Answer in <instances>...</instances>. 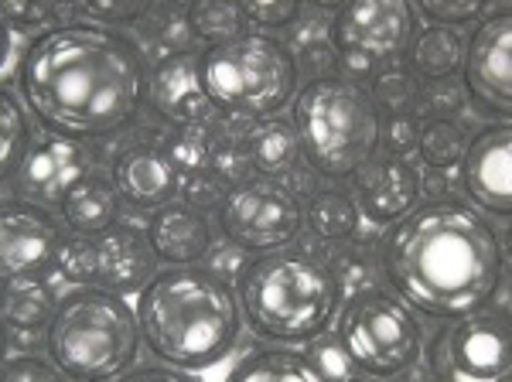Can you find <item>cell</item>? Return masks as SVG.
Returning <instances> with one entry per match:
<instances>
[{
	"instance_id": "cell-5",
	"label": "cell",
	"mask_w": 512,
	"mask_h": 382,
	"mask_svg": "<svg viewBox=\"0 0 512 382\" xmlns=\"http://www.w3.org/2000/svg\"><path fill=\"white\" fill-rule=\"evenodd\" d=\"M294 130L301 157L328 181H349L383 147L376 96L349 76H315L294 96Z\"/></svg>"
},
{
	"instance_id": "cell-27",
	"label": "cell",
	"mask_w": 512,
	"mask_h": 382,
	"mask_svg": "<svg viewBox=\"0 0 512 382\" xmlns=\"http://www.w3.org/2000/svg\"><path fill=\"white\" fill-rule=\"evenodd\" d=\"M468 144H472V134H468L458 120H451V116H431V120L420 123L414 151L424 168L454 171V168H461V161H465Z\"/></svg>"
},
{
	"instance_id": "cell-28",
	"label": "cell",
	"mask_w": 512,
	"mask_h": 382,
	"mask_svg": "<svg viewBox=\"0 0 512 382\" xmlns=\"http://www.w3.org/2000/svg\"><path fill=\"white\" fill-rule=\"evenodd\" d=\"M359 205L342 188H321L304 205V226L325 243H345L359 229Z\"/></svg>"
},
{
	"instance_id": "cell-1",
	"label": "cell",
	"mask_w": 512,
	"mask_h": 382,
	"mask_svg": "<svg viewBox=\"0 0 512 382\" xmlns=\"http://www.w3.org/2000/svg\"><path fill=\"white\" fill-rule=\"evenodd\" d=\"M144 52L120 28L65 21L38 31L18 62V96L48 134L93 140L127 130L147 106Z\"/></svg>"
},
{
	"instance_id": "cell-44",
	"label": "cell",
	"mask_w": 512,
	"mask_h": 382,
	"mask_svg": "<svg viewBox=\"0 0 512 382\" xmlns=\"http://www.w3.org/2000/svg\"><path fill=\"white\" fill-rule=\"evenodd\" d=\"M495 382H512V372H506V376H499V379H495Z\"/></svg>"
},
{
	"instance_id": "cell-9",
	"label": "cell",
	"mask_w": 512,
	"mask_h": 382,
	"mask_svg": "<svg viewBox=\"0 0 512 382\" xmlns=\"http://www.w3.org/2000/svg\"><path fill=\"white\" fill-rule=\"evenodd\" d=\"M219 222L239 253L263 256L291 249L301 239L304 205L284 181L253 174L226 191L219 205Z\"/></svg>"
},
{
	"instance_id": "cell-36",
	"label": "cell",
	"mask_w": 512,
	"mask_h": 382,
	"mask_svg": "<svg viewBox=\"0 0 512 382\" xmlns=\"http://www.w3.org/2000/svg\"><path fill=\"white\" fill-rule=\"evenodd\" d=\"M226 178H219L212 168H205V171H195V174H188L185 181H181V202H188L192 209L198 212H209L212 205H222V198H226Z\"/></svg>"
},
{
	"instance_id": "cell-3",
	"label": "cell",
	"mask_w": 512,
	"mask_h": 382,
	"mask_svg": "<svg viewBox=\"0 0 512 382\" xmlns=\"http://www.w3.org/2000/svg\"><path fill=\"white\" fill-rule=\"evenodd\" d=\"M140 338L181 372H202L226 359L243 331L236 287L216 270L164 267L137 290Z\"/></svg>"
},
{
	"instance_id": "cell-29",
	"label": "cell",
	"mask_w": 512,
	"mask_h": 382,
	"mask_svg": "<svg viewBox=\"0 0 512 382\" xmlns=\"http://www.w3.org/2000/svg\"><path fill=\"white\" fill-rule=\"evenodd\" d=\"M216 147H219V137L212 134L209 123H188V127L171 130V140L164 151H168V157L175 161V168L181 174H195V171L212 168Z\"/></svg>"
},
{
	"instance_id": "cell-19",
	"label": "cell",
	"mask_w": 512,
	"mask_h": 382,
	"mask_svg": "<svg viewBox=\"0 0 512 382\" xmlns=\"http://www.w3.org/2000/svg\"><path fill=\"white\" fill-rule=\"evenodd\" d=\"M147 103L151 110L168 120L171 127H188V123H209L216 113L205 96L202 72H198V55L171 52L151 69L147 79Z\"/></svg>"
},
{
	"instance_id": "cell-23",
	"label": "cell",
	"mask_w": 512,
	"mask_h": 382,
	"mask_svg": "<svg viewBox=\"0 0 512 382\" xmlns=\"http://www.w3.org/2000/svg\"><path fill=\"white\" fill-rule=\"evenodd\" d=\"M59 212H62L65 229H69L72 236H93V232H103L120 222V195L110 178L89 174V178H82L79 185L65 195Z\"/></svg>"
},
{
	"instance_id": "cell-22",
	"label": "cell",
	"mask_w": 512,
	"mask_h": 382,
	"mask_svg": "<svg viewBox=\"0 0 512 382\" xmlns=\"http://www.w3.org/2000/svg\"><path fill=\"white\" fill-rule=\"evenodd\" d=\"M468 38L458 28H444V24H431L420 28L407 48V65L417 79L424 82H448L451 76H461L465 69Z\"/></svg>"
},
{
	"instance_id": "cell-2",
	"label": "cell",
	"mask_w": 512,
	"mask_h": 382,
	"mask_svg": "<svg viewBox=\"0 0 512 382\" xmlns=\"http://www.w3.org/2000/svg\"><path fill=\"white\" fill-rule=\"evenodd\" d=\"M379 267L417 314L458 321L485 311L506 277L502 239L472 202L441 198L393 222L379 243Z\"/></svg>"
},
{
	"instance_id": "cell-33",
	"label": "cell",
	"mask_w": 512,
	"mask_h": 382,
	"mask_svg": "<svg viewBox=\"0 0 512 382\" xmlns=\"http://www.w3.org/2000/svg\"><path fill=\"white\" fill-rule=\"evenodd\" d=\"M420 18L431 24H444V28H468L485 18L489 0H410Z\"/></svg>"
},
{
	"instance_id": "cell-42",
	"label": "cell",
	"mask_w": 512,
	"mask_h": 382,
	"mask_svg": "<svg viewBox=\"0 0 512 382\" xmlns=\"http://www.w3.org/2000/svg\"><path fill=\"white\" fill-rule=\"evenodd\" d=\"M338 382H373V376H366V372H359L352 365V372H345V376H338Z\"/></svg>"
},
{
	"instance_id": "cell-39",
	"label": "cell",
	"mask_w": 512,
	"mask_h": 382,
	"mask_svg": "<svg viewBox=\"0 0 512 382\" xmlns=\"http://www.w3.org/2000/svg\"><path fill=\"white\" fill-rule=\"evenodd\" d=\"M7 55H11V28H7V21L0 18V65L7 62Z\"/></svg>"
},
{
	"instance_id": "cell-20",
	"label": "cell",
	"mask_w": 512,
	"mask_h": 382,
	"mask_svg": "<svg viewBox=\"0 0 512 382\" xmlns=\"http://www.w3.org/2000/svg\"><path fill=\"white\" fill-rule=\"evenodd\" d=\"M147 243L164 267H198L212 253V226L188 202H168L147 219Z\"/></svg>"
},
{
	"instance_id": "cell-13",
	"label": "cell",
	"mask_w": 512,
	"mask_h": 382,
	"mask_svg": "<svg viewBox=\"0 0 512 382\" xmlns=\"http://www.w3.org/2000/svg\"><path fill=\"white\" fill-rule=\"evenodd\" d=\"M62 222L31 198H0V284L45 277L62 253Z\"/></svg>"
},
{
	"instance_id": "cell-18",
	"label": "cell",
	"mask_w": 512,
	"mask_h": 382,
	"mask_svg": "<svg viewBox=\"0 0 512 382\" xmlns=\"http://www.w3.org/2000/svg\"><path fill=\"white\" fill-rule=\"evenodd\" d=\"M110 181L117 188L120 202L147 212L175 202V195L181 191V171L175 168V161L161 144H147V140H137V144L123 147L113 157Z\"/></svg>"
},
{
	"instance_id": "cell-16",
	"label": "cell",
	"mask_w": 512,
	"mask_h": 382,
	"mask_svg": "<svg viewBox=\"0 0 512 382\" xmlns=\"http://www.w3.org/2000/svg\"><path fill=\"white\" fill-rule=\"evenodd\" d=\"M352 198L359 205V215L369 222L390 229L403 215H410L420 205V171L403 154H376L369 164H362L352 174Z\"/></svg>"
},
{
	"instance_id": "cell-17",
	"label": "cell",
	"mask_w": 512,
	"mask_h": 382,
	"mask_svg": "<svg viewBox=\"0 0 512 382\" xmlns=\"http://www.w3.org/2000/svg\"><path fill=\"white\" fill-rule=\"evenodd\" d=\"M18 174H21L24 195H28L31 202L45 205V209L48 205L59 209L65 202V195H69L82 178L93 174V154H89L86 140L48 134L31 144V151L24 157Z\"/></svg>"
},
{
	"instance_id": "cell-7",
	"label": "cell",
	"mask_w": 512,
	"mask_h": 382,
	"mask_svg": "<svg viewBox=\"0 0 512 382\" xmlns=\"http://www.w3.org/2000/svg\"><path fill=\"white\" fill-rule=\"evenodd\" d=\"M198 72L212 110L233 120H263L294 103L301 89V69L291 48L267 31L243 35L205 48L198 55Z\"/></svg>"
},
{
	"instance_id": "cell-11",
	"label": "cell",
	"mask_w": 512,
	"mask_h": 382,
	"mask_svg": "<svg viewBox=\"0 0 512 382\" xmlns=\"http://www.w3.org/2000/svg\"><path fill=\"white\" fill-rule=\"evenodd\" d=\"M417 35L410 0H345L332 18V48L349 72H379L407 55Z\"/></svg>"
},
{
	"instance_id": "cell-38",
	"label": "cell",
	"mask_w": 512,
	"mask_h": 382,
	"mask_svg": "<svg viewBox=\"0 0 512 382\" xmlns=\"http://www.w3.org/2000/svg\"><path fill=\"white\" fill-rule=\"evenodd\" d=\"M417 123L410 120V116H396L393 113V120H390V127H386V147H390V154H403V151H414L417 147Z\"/></svg>"
},
{
	"instance_id": "cell-26",
	"label": "cell",
	"mask_w": 512,
	"mask_h": 382,
	"mask_svg": "<svg viewBox=\"0 0 512 382\" xmlns=\"http://www.w3.org/2000/svg\"><path fill=\"white\" fill-rule=\"evenodd\" d=\"M31 144H35V130H31L28 106L11 86L0 82V185L21 171Z\"/></svg>"
},
{
	"instance_id": "cell-25",
	"label": "cell",
	"mask_w": 512,
	"mask_h": 382,
	"mask_svg": "<svg viewBox=\"0 0 512 382\" xmlns=\"http://www.w3.org/2000/svg\"><path fill=\"white\" fill-rule=\"evenodd\" d=\"M226 382H328V376L318 369L315 359L287 345H274L243 355L229 369Z\"/></svg>"
},
{
	"instance_id": "cell-31",
	"label": "cell",
	"mask_w": 512,
	"mask_h": 382,
	"mask_svg": "<svg viewBox=\"0 0 512 382\" xmlns=\"http://www.w3.org/2000/svg\"><path fill=\"white\" fill-rule=\"evenodd\" d=\"M69 0H0V18L18 35H38V31L59 24Z\"/></svg>"
},
{
	"instance_id": "cell-14",
	"label": "cell",
	"mask_w": 512,
	"mask_h": 382,
	"mask_svg": "<svg viewBox=\"0 0 512 382\" xmlns=\"http://www.w3.org/2000/svg\"><path fill=\"white\" fill-rule=\"evenodd\" d=\"M461 79L478 110L512 120V7L478 21L468 38Z\"/></svg>"
},
{
	"instance_id": "cell-30",
	"label": "cell",
	"mask_w": 512,
	"mask_h": 382,
	"mask_svg": "<svg viewBox=\"0 0 512 382\" xmlns=\"http://www.w3.org/2000/svg\"><path fill=\"white\" fill-rule=\"evenodd\" d=\"M243 24L246 21L239 18V11L229 0H192V7H188V28L209 48L243 35Z\"/></svg>"
},
{
	"instance_id": "cell-40",
	"label": "cell",
	"mask_w": 512,
	"mask_h": 382,
	"mask_svg": "<svg viewBox=\"0 0 512 382\" xmlns=\"http://www.w3.org/2000/svg\"><path fill=\"white\" fill-rule=\"evenodd\" d=\"M304 4H311V7H318V11H338V7L345 4V0H304Z\"/></svg>"
},
{
	"instance_id": "cell-43",
	"label": "cell",
	"mask_w": 512,
	"mask_h": 382,
	"mask_svg": "<svg viewBox=\"0 0 512 382\" xmlns=\"http://www.w3.org/2000/svg\"><path fill=\"white\" fill-rule=\"evenodd\" d=\"M7 338H11L7 335V321H4V314H0V362L7 359Z\"/></svg>"
},
{
	"instance_id": "cell-12",
	"label": "cell",
	"mask_w": 512,
	"mask_h": 382,
	"mask_svg": "<svg viewBox=\"0 0 512 382\" xmlns=\"http://www.w3.org/2000/svg\"><path fill=\"white\" fill-rule=\"evenodd\" d=\"M431 362L444 382H495L512 372V321L489 311L448 321Z\"/></svg>"
},
{
	"instance_id": "cell-21",
	"label": "cell",
	"mask_w": 512,
	"mask_h": 382,
	"mask_svg": "<svg viewBox=\"0 0 512 382\" xmlns=\"http://www.w3.org/2000/svg\"><path fill=\"white\" fill-rule=\"evenodd\" d=\"M243 157L260 178L280 181L284 174H291L301 161V140H297L294 120H284V116L256 120L243 137Z\"/></svg>"
},
{
	"instance_id": "cell-24",
	"label": "cell",
	"mask_w": 512,
	"mask_h": 382,
	"mask_svg": "<svg viewBox=\"0 0 512 382\" xmlns=\"http://www.w3.org/2000/svg\"><path fill=\"white\" fill-rule=\"evenodd\" d=\"M0 287H4L0 290V314H4L11 335L41 338V331H48L55 304H59L52 284L45 277H21Z\"/></svg>"
},
{
	"instance_id": "cell-6",
	"label": "cell",
	"mask_w": 512,
	"mask_h": 382,
	"mask_svg": "<svg viewBox=\"0 0 512 382\" xmlns=\"http://www.w3.org/2000/svg\"><path fill=\"white\" fill-rule=\"evenodd\" d=\"M137 311L123 294L72 287L59 297L45 331V348L72 382H113L140 355Z\"/></svg>"
},
{
	"instance_id": "cell-41",
	"label": "cell",
	"mask_w": 512,
	"mask_h": 382,
	"mask_svg": "<svg viewBox=\"0 0 512 382\" xmlns=\"http://www.w3.org/2000/svg\"><path fill=\"white\" fill-rule=\"evenodd\" d=\"M502 256H506V260L512 263V222H509V226H506V232H502Z\"/></svg>"
},
{
	"instance_id": "cell-45",
	"label": "cell",
	"mask_w": 512,
	"mask_h": 382,
	"mask_svg": "<svg viewBox=\"0 0 512 382\" xmlns=\"http://www.w3.org/2000/svg\"><path fill=\"white\" fill-rule=\"evenodd\" d=\"M437 382H444V379H437Z\"/></svg>"
},
{
	"instance_id": "cell-15",
	"label": "cell",
	"mask_w": 512,
	"mask_h": 382,
	"mask_svg": "<svg viewBox=\"0 0 512 382\" xmlns=\"http://www.w3.org/2000/svg\"><path fill=\"white\" fill-rule=\"evenodd\" d=\"M458 171L461 188L478 212L512 219V120L478 130Z\"/></svg>"
},
{
	"instance_id": "cell-37",
	"label": "cell",
	"mask_w": 512,
	"mask_h": 382,
	"mask_svg": "<svg viewBox=\"0 0 512 382\" xmlns=\"http://www.w3.org/2000/svg\"><path fill=\"white\" fill-rule=\"evenodd\" d=\"M113 382H198V379L192 372L171 369V365H140V369L123 372Z\"/></svg>"
},
{
	"instance_id": "cell-10",
	"label": "cell",
	"mask_w": 512,
	"mask_h": 382,
	"mask_svg": "<svg viewBox=\"0 0 512 382\" xmlns=\"http://www.w3.org/2000/svg\"><path fill=\"white\" fill-rule=\"evenodd\" d=\"M55 270L76 287H99L127 297L158 273V256L144 229L117 222L93 236L65 239Z\"/></svg>"
},
{
	"instance_id": "cell-34",
	"label": "cell",
	"mask_w": 512,
	"mask_h": 382,
	"mask_svg": "<svg viewBox=\"0 0 512 382\" xmlns=\"http://www.w3.org/2000/svg\"><path fill=\"white\" fill-rule=\"evenodd\" d=\"M239 11V18L256 28H287L297 21L304 0H229Z\"/></svg>"
},
{
	"instance_id": "cell-35",
	"label": "cell",
	"mask_w": 512,
	"mask_h": 382,
	"mask_svg": "<svg viewBox=\"0 0 512 382\" xmlns=\"http://www.w3.org/2000/svg\"><path fill=\"white\" fill-rule=\"evenodd\" d=\"M0 382H72V379L52 359L24 352L0 362Z\"/></svg>"
},
{
	"instance_id": "cell-4",
	"label": "cell",
	"mask_w": 512,
	"mask_h": 382,
	"mask_svg": "<svg viewBox=\"0 0 512 382\" xmlns=\"http://www.w3.org/2000/svg\"><path fill=\"white\" fill-rule=\"evenodd\" d=\"M243 325L274 345L318 342L342 307V280L304 249H277L246 260L236 273Z\"/></svg>"
},
{
	"instance_id": "cell-32",
	"label": "cell",
	"mask_w": 512,
	"mask_h": 382,
	"mask_svg": "<svg viewBox=\"0 0 512 382\" xmlns=\"http://www.w3.org/2000/svg\"><path fill=\"white\" fill-rule=\"evenodd\" d=\"M69 4L76 7L86 21L106 24V28H123V24L147 18L154 0H69Z\"/></svg>"
},
{
	"instance_id": "cell-8",
	"label": "cell",
	"mask_w": 512,
	"mask_h": 382,
	"mask_svg": "<svg viewBox=\"0 0 512 382\" xmlns=\"http://www.w3.org/2000/svg\"><path fill=\"white\" fill-rule=\"evenodd\" d=\"M335 348L373 379H400L424 355L417 311L393 287H359L335 314Z\"/></svg>"
}]
</instances>
